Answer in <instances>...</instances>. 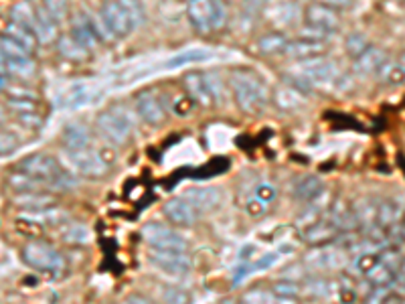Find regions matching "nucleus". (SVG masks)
Here are the masks:
<instances>
[{
  "instance_id": "obj_12",
  "label": "nucleus",
  "mask_w": 405,
  "mask_h": 304,
  "mask_svg": "<svg viewBox=\"0 0 405 304\" xmlns=\"http://www.w3.org/2000/svg\"><path fill=\"white\" fill-rule=\"evenodd\" d=\"M136 110L140 114V118L146 122V124H152V126H159L164 122L166 118V111L162 106L161 98L152 91V89H140L134 96Z\"/></svg>"
},
{
  "instance_id": "obj_54",
  "label": "nucleus",
  "mask_w": 405,
  "mask_h": 304,
  "mask_svg": "<svg viewBox=\"0 0 405 304\" xmlns=\"http://www.w3.org/2000/svg\"><path fill=\"white\" fill-rule=\"evenodd\" d=\"M124 2V6L134 15V19H136V23L138 25H142L144 23V12H142V8H140V4L136 2V0H122Z\"/></svg>"
},
{
  "instance_id": "obj_41",
  "label": "nucleus",
  "mask_w": 405,
  "mask_h": 304,
  "mask_svg": "<svg viewBox=\"0 0 405 304\" xmlns=\"http://www.w3.org/2000/svg\"><path fill=\"white\" fill-rule=\"evenodd\" d=\"M369 47H371V45H369L367 37L361 35V33H352V35L347 37V41H345V51H347V55L352 57V59L363 55Z\"/></svg>"
},
{
  "instance_id": "obj_20",
  "label": "nucleus",
  "mask_w": 405,
  "mask_h": 304,
  "mask_svg": "<svg viewBox=\"0 0 405 304\" xmlns=\"http://www.w3.org/2000/svg\"><path fill=\"white\" fill-rule=\"evenodd\" d=\"M271 102L276 104V108L284 111H292L302 108L306 104V93H302L300 89L284 83V85H278L273 87L271 91Z\"/></svg>"
},
{
  "instance_id": "obj_47",
  "label": "nucleus",
  "mask_w": 405,
  "mask_h": 304,
  "mask_svg": "<svg viewBox=\"0 0 405 304\" xmlns=\"http://www.w3.org/2000/svg\"><path fill=\"white\" fill-rule=\"evenodd\" d=\"M0 148H2V157H10L19 148V138L12 132H2Z\"/></svg>"
},
{
  "instance_id": "obj_46",
  "label": "nucleus",
  "mask_w": 405,
  "mask_h": 304,
  "mask_svg": "<svg viewBox=\"0 0 405 304\" xmlns=\"http://www.w3.org/2000/svg\"><path fill=\"white\" fill-rule=\"evenodd\" d=\"M227 23V6L223 0H213V27L223 28Z\"/></svg>"
},
{
  "instance_id": "obj_26",
  "label": "nucleus",
  "mask_w": 405,
  "mask_h": 304,
  "mask_svg": "<svg viewBox=\"0 0 405 304\" xmlns=\"http://www.w3.org/2000/svg\"><path fill=\"white\" fill-rule=\"evenodd\" d=\"M288 37L282 33H266L258 39V51L266 57L284 55L288 47Z\"/></svg>"
},
{
  "instance_id": "obj_35",
  "label": "nucleus",
  "mask_w": 405,
  "mask_h": 304,
  "mask_svg": "<svg viewBox=\"0 0 405 304\" xmlns=\"http://www.w3.org/2000/svg\"><path fill=\"white\" fill-rule=\"evenodd\" d=\"M365 280L371 284V288H375V286H389V284H395V272L387 264H383L381 258H379L377 266L365 276Z\"/></svg>"
},
{
  "instance_id": "obj_52",
  "label": "nucleus",
  "mask_w": 405,
  "mask_h": 304,
  "mask_svg": "<svg viewBox=\"0 0 405 304\" xmlns=\"http://www.w3.org/2000/svg\"><path fill=\"white\" fill-rule=\"evenodd\" d=\"M266 203H262L258 197H253V201L249 199V203H247V213L251 215V217H258V215H262L264 211H266Z\"/></svg>"
},
{
  "instance_id": "obj_28",
  "label": "nucleus",
  "mask_w": 405,
  "mask_h": 304,
  "mask_svg": "<svg viewBox=\"0 0 405 304\" xmlns=\"http://www.w3.org/2000/svg\"><path fill=\"white\" fill-rule=\"evenodd\" d=\"M89 144V132L83 124H69L63 130V146L71 150H83Z\"/></svg>"
},
{
  "instance_id": "obj_11",
  "label": "nucleus",
  "mask_w": 405,
  "mask_h": 304,
  "mask_svg": "<svg viewBox=\"0 0 405 304\" xmlns=\"http://www.w3.org/2000/svg\"><path fill=\"white\" fill-rule=\"evenodd\" d=\"M183 85H185V91L189 96L190 100L199 106H205V108H211L217 102L215 93L211 89V83H209V78L207 73H187L183 78Z\"/></svg>"
},
{
  "instance_id": "obj_45",
  "label": "nucleus",
  "mask_w": 405,
  "mask_h": 304,
  "mask_svg": "<svg viewBox=\"0 0 405 304\" xmlns=\"http://www.w3.org/2000/svg\"><path fill=\"white\" fill-rule=\"evenodd\" d=\"M2 89L8 93V100H30V102H37V93L27 89V87H21V85H4Z\"/></svg>"
},
{
  "instance_id": "obj_58",
  "label": "nucleus",
  "mask_w": 405,
  "mask_h": 304,
  "mask_svg": "<svg viewBox=\"0 0 405 304\" xmlns=\"http://www.w3.org/2000/svg\"><path fill=\"white\" fill-rule=\"evenodd\" d=\"M268 0H247V8L249 10H260L262 6H266Z\"/></svg>"
},
{
  "instance_id": "obj_55",
  "label": "nucleus",
  "mask_w": 405,
  "mask_h": 304,
  "mask_svg": "<svg viewBox=\"0 0 405 304\" xmlns=\"http://www.w3.org/2000/svg\"><path fill=\"white\" fill-rule=\"evenodd\" d=\"M314 2H321V4H326V6H330V8H334V10H339V8H347V6H351V0H314Z\"/></svg>"
},
{
  "instance_id": "obj_25",
  "label": "nucleus",
  "mask_w": 405,
  "mask_h": 304,
  "mask_svg": "<svg viewBox=\"0 0 405 304\" xmlns=\"http://www.w3.org/2000/svg\"><path fill=\"white\" fill-rule=\"evenodd\" d=\"M57 23L47 15L43 6H37V21H35V37L41 45H49L57 41Z\"/></svg>"
},
{
  "instance_id": "obj_30",
  "label": "nucleus",
  "mask_w": 405,
  "mask_h": 304,
  "mask_svg": "<svg viewBox=\"0 0 405 304\" xmlns=\"http://www.w3.org/2000/svg\"><path fill=\"white\" fill-rule=\"evenodd\" d=\"M352 207V213L359 222V227L361 229H367L369 225L377 223V207L379 201H371V199H361L357 201Z\"/></svg>"
},
{
  "instance_id": "obj_57",
  "label": "nucleus",
  "mask_w": 405,
  "mask_h": 304,
  "mask_svg": "<svg viewBox=\"0 0 405 304\" xmlns=\"http://www.w3.org/2000/svg\"><path fill=\"white\" fill-rule=\"evenodd\" d=\"M122 304H154L150 303L148 298H144V296H140V294H130V296H126Z\"/></svg>"
},
{
  "instance_id": "obj_32",
  "label": "nucleus",
  "mask_w": 405,
  "mask_h": 304,
  "mask_svg": "<svg viewBox=\"0 0 405 304\" xmlns=\"http://www.w3.org/2000/svg\"><path fill=\"white\" fill-rule=\"evenodd\" d=\"M404 301L397 294V286L389 284V286H375L371 288V292L365 296V304H402Z\"/></svg>"
},
{
  "instance_id": "obj_56",
  "label": "nucleus",
  "mask_w": 405,
  "mask_h": 304,
  "mask_svg": "<svg viewBox=\"0 0 405 304\" xmlns=\"http://www.w3.org/2000/svg\"><path fill=\"white\" fill-rule=\"evenodd\" d=\"M339 294H341V298H343V303L345 304H352L354 303V298H357L354 290H352V288H349V286H341Z\"/></svg>"
},
{
  "instance_id": "obj_6",
  "label": "nucleus",
  "mask_w": 405,
  "mask_h": 304,
  "mask_svg": "<svg viewBox=\"0 0 405 304\" xmlns=\"http://www.w3.org/2000/svg\"><path fill=\"white\" fill-rule=\"evenodd\" d=\"M300 71L312 87H334L341 82V73L336 69L334 61H328L324 57H316L310 61H302V65L298 67Z\"/></svg>"
},
{
  "instance_id": "obj_33",
  "label": "nucleus",
  "mask_w": 405,
  "mask_h": 304,
  "mask_svg": "<svg viewBox=\"0 0 405 304\" xmlns=\"http://www.w3.org/2000/svg\"><path fill=\"white\" fill-rule=\"evenodd\" d=\"M377 80L379 82L387 83V85H402V83H405V69L402 67L399 59L397 61H391L389 59L383 65V69L377 73Z\"/></svg>"
},
{
  "instance_id": "obj_37",
  "label": "nucleus",
  "mask_w": 405,
  "mask_h": 304,
  "mask_svg": "<svg viewBox=\"0 0 405 304\" xmlns=\"http://www.w3.org/2000/svg\"><path fill=\"white\" fill-rule=\"evenodd\" d=\"M243 304H280L282 303V298H278L276 296V292L273 290H266V288H253V290H249L245 296L242 298Z\"/></svg>"
},
{
  "instance_id": "obj_36",
  "label": "nucleus",
  "mask_w": 405,
  "mask_h": 304,
  "mask_svg": "<svg viewBox=\"0 0 405 304\" xmlns=\"http://www.w3.org/2000/svg\"><path fill=\"white\" fill-rule=\"evenodd\" d=\"M209 57H211V51H207V49H189L185 53H179L172 59H168L166 67H183V65H189V63H201Z\"/></svg>"
},
{
  "instance_id": "obj_50",
  "label": "nucleus",
  "mask_w": 405,
  "mask_h": 304,
  "mask_svg": "<svg viewBox=\"0 0 405 304\" xmlns=\"http://www.w3.org/2000/svg\"><path fill=\"white\" fill-rule=\"evenodd\" d=\"M6 106H8L12 111H17V114H21V111L39 110L37 102H30V100H8V102H6Z\"/></svg>"
},
{
  "instance_id": "obj_2",
  "label": "nucleus",
  "mask_w": 405,
  "mask_h": 304,
  "mask_svg": "<svg viewBox=\"0 0 405 304\" xmlns=\"http://www.w3.org/2000/svg\"><path fill=\"white\" fill-rule=\"evenodd\" d=\"M231 89H233L235 104L245 114H258L268 104V87L264 80L251 69H233Z\"/></svg>"
},
{
  "instance_id": "obj_21",
  "label": "nucleus",
  "mask_w": 405,
  "mask_h": 304,
  "mask_svg": "<svg viewBox=\"0 0 405 304\" xmlns=\"http://www.w3.org/2000/svg\"><path fill=\"white\" fill-rule=\"evenodd\" d=\"M345 249H314L312 253L306 256V264H310L312 268H321V270H332V268H341L345 266Z\"/></svg>"
},
{
  "instance_id": "obj_53",
  "label": "nucleus",
  "mask_w": 405,
  "mask_h": 304,
  "mask_svg": "<svg viewBox=\"0 0 405 304\" xmlns=\"http://www.w3.org/2000/svg\"><path fill=\"white\" fill-rule=\"evenodd\" d=\"M192 106H195V102L187 96V98L177 100V104H172V110L177 111V114H181V116H185V114H189L192 110Z\"/></svg>"
},
{
  "instance_id": "obj_27",
  "label": "nucleus",
  "mask_w": 405,
  "mask_h": 304,
  "mask_svg": "<svg viewBox=\"0 0 405 304\" xmlns=\"http://www.w3.org/2000/svg\"><path fill=\"white\" fill-rule=\"evenodd\" d=\"M2 71L8 75H17L21 80H30L37 71V65L33 57H21V59H2Z\"/></svg>"
},
{
  "instance_id": "obj_5",
  "label": "nucleus",
  "mask_w": 405,
  "mask_h": 304,
  "mask_svg": "<svg viewBox=\"0 0 405 304\" xmlns=\"http://www.w3.org/2000/svg\"><path fill=\"white\" fill-rule=\"evenodd\" d=\"M98 128L111 144H126L132 134V122L120 108H108L98 116Z\"/></svg>"
},
{
  "instance_id": "obj_24",
  "label": "nucleus",
  "mask_w": 405,
  "mask_h": 304,
  "mask_svg": "<svg viewBox=\"0 0 405 304\" xmlns=\"http://www.w3.org/2000/svg\"><path fill=\"white\" fill-rule=\"evenodd\" d=\"M323 193V181L318 177H314V175H304L302 179H298L296 183H294V197H296L298 201L310 203V201H316Z\"/></svg>"
},
{
  "instance_id": "obj_7",
  "label": "nucleus",
  "mask_w": 405,
  "mask_h": 304,
  "mask_svg": "<svg viewBox=\"0 0 405 304\" xmlns=\"http://www.w3.org/2000/svg\"><path fill=\"white\" fill-rule=\"evenodd\" d=\"M142 238L150 248L156 249H179V251H187V240L177 233L174 229H170L168 225L159 222L146 223L142 227Z\"/></svg>"
},
{
  "instance_id": "obj_9",
  "label": "nucleus",
  "mask_w": 405,
  "mask_h": 304,
  "mask_svg": "<svg viewBox=\"0 0 405 304\" xmlns=\"http://www.w3.org/2000/svg\"><path fill=\"white\" fill-rule=\"evenodd\" d=\"M304 21H306L308 27L321 28L328 35H332L341 28L339 10H334L326 4H321V2H312L304 8Z\"/></svg>"
},
{
  "instance_id": "obj_10",
  "label": "nucleus",
  "mask_w": 405,
  "mask_h": 304,
  "mask_svg": "<svg viewBox=\"0 0 405 304\" xmlns=\"http://www.w3.org/2000/svg\"><path fill=\"white\" fill-rule=\"evenodd\" d=\"M150 262L161 268L168 274H187L192 266L189 253L187 251H179V249H150L148 253Z\"/></svg>"
},
{
  "instance_id": "obj_44",
  "label": "nucleus",
  "mask_w": 405,
  "mask_h": 304,
  "mask_svg": "<svg viewBox=\"0 0 405 304\" xmlns=\"http://www.w3.org/2000/svg\"><path fill=\"white\" fill-rule=\"evenodd\" d=\"M162 301L164 304H190V294L183 288L177 286H166L162 290Z\"/></svg>"
},
{
  "instance_id": "obj_34",
  "label": "nucleus",
  "mask_w": 405,
  "mask_h": 304,
  "mask_svg": "<svg viewBox=\"0 0 405 304\" xmlns=\"http://www.w3.org/2000/svg\"><path fill=\"white\" fill-rule=\"evenodd\" d=\"M6 185L10 189H15L17 193H30V191H41V183L35 181L33 177H28L25 172L17 170V172H10L8 179H6Z\"/></svg>"
},
{
  "instance_id": "obj_38",
  "label": "nucleus",
  "mask_w": 405,
  "mask_h": 304,
  "mask_svg": "<svg viewBox=\"0 0 405 304\" xmlns=\"http://www.w3.org/2000/svg\"><path fill=\"white\" fill-rule=\"evenodd\" d=\"M43 8L57 25L65 23V19L69 17V0H43Z\"/></svg>"
},
{
  "instance_id": "obj_29",
  "label": "nucleus",
  "mask_w": 405,
  "mask_h": 304,
  "mask_svg": "<svg viewBox=\"0 0 405 304\" xmlns=\"http://www.w3.org/2000/svg\"><path fill=\"white\" fill-rule=\"evenodd\" d=\"M2 35H6V37H10L12 41H17V43H21L25 49H28L30 53L37 49V45H39V41H37V37H35V33L27 28L25 25H21V23H15V21H10L6 27H4V33Z\"/></svg>"
},
{
  "instance_id": "obj_49",
  "label": "nucleus",
  "mask_w": 405,
  "mask_h": 304,
  "mask_svg": "<svg viewBox=\"0 0 405 304\" xmlns=\"http://www.w3.org/2000/svg\"><path fill=\"white\" fill-rule=\"evenodd\" d=\"M17 118L27 128H39L43 124V118L39 116V111H21V114H17Z\"/></svg>"
},
{
  "instance_id": "obj_16",
  "label": "nucleus",
  "mask_w": 405,
  "mask_h": 304,
  "mask_svg": "<svg viewBox=\"0 0 405 304\" xmlns=\"http://www.w3.org/2000/svg\"><path fill=\"white\" fill-rule=\"evenodd\" d=\"M387 61H389V55H387L383 49L371 45L363 55L354 59L352 69H354V73H357L359 78H371V75L377 78V73L383 69V65H385Z\"/></svg>"
},
{
  "instance_id": "obj_48",
  "label": "nucleus",
  "mask_w": 405,
  "mask_h": 304,
  "mask_svg": "<svg viewBox=\"0 0 405 304\" xmlns=\"http://www.w3.org/2000/svg\"><path fill=\"white\" fill-rule=\"evenodd\" d=\"M255 197H258L262 203L270 205L271 201L276 199V189H273V185H271V183H260V185L255 187Z\"/></svg>"
},
{
  "instance_id": "obj_31",
  "label": "nucleus",
  "mask_w": 405,
  "mask_h": 304,
  "mask_svg": "<svg viewBox=\"0 0 405 304\" xmlns=\"http://www.w3.org/2000/svg\"><path fill=\"white\" fill-rule=\"evenodd\" d=\"M57 51H59V55L69 59V61H85L87 59V49L81 47L71 35L57 39Z\"/></svg>"
},
{
  "instance_id": "obj_39",
  "label": "nucleus",
  "mask_w": 405,
  "mask_h": 304,
  "mask_svg": "<svg viewBox=\"0 0 405 304\" xmlns=\"http://www.w3.org/2000/svg\"><path fill=\"white\" fill-rule=\"evenodd\" d=\"M379 262V251H363V253H359L357 258H354V262H352V266H354V272L359 274V276H367L375 266H377Z\"/></svg>"
},
{
  "instance_id": "obj_3",
  "label": "nucleus",
  "mask_w": 405,
  "mask_h": 304,
  "mask_svg": "<svg viewBox=\"0 0 405 304\" xmlns=\"http://www.w3.org/2000/svg\"><path fill=\"white\" fill-rule=\"evenodd\" d=\"M23 262L33 270L41 272H63L65 270V258L57 249L43 244V242H30L23 248Z\"/></svg>"
},
{
  "instance_id": "obj_13",
  "label": "nucleus",
  "mask_w": 405,
  "mask_h": 304,
  "mask_svg": "<svg viewBox=\"0 0 405 304\" xmlns=\"http://www.w3.org/2000/svg\"><path fill=\"white\" fill-rule=\"evenodd\" d=\"M162 213L170 223L179 225V227H190L199 222V211L190 205L187 199H170L162 205Z\"/></svg>"
},
{
  "instance_id": "obj_59",
  "label": "nucleus",
  "mask_w": 405,
  "mask_h": 304,
  "mask_svg": "<svg viewBox=\"0 0 405 304\" xmlns=\"http://www.w3.org/2000/svg\"><path fill=\"white\" fill-rule=\"evenodd\" d=\"M221 304H243L242 301H223Z\"/></svg>"
},
{
  "instance_id": "obj_1",
  "label": "nucleus",
  "mask_w": 405,
  "mask_h": 304,
  "mask_svg": "<svg viewBox=\"0 0 405 304\" xmlns=\"http://www.w3.org/2000/svg\"><path fill=\"white\" fill-rule=\"evenodd\" d=\"M17 170L25 172L35 181H39L41 185L57 189V191H71L78 187V179L59 165V161L51 154H43V152L28 154L17 165Z\"/></svg>"
},
{
  "instance_id": "obj_8",
  "label": "nucleus",
  "mask_w": 405,
  "mask_h": 304,
  "mask_svg": "<svg viewBox=\"0 0 405 304\" xmlns=\"http://www.w3.org/2000/svg\"><path fill=\"white\" fill-rule=\"evenodd\" d=\"M69 154V163L71 166L83 175V177H91V179H100L108 172L109 165L104 161V157L100 154V150H89V148H83V150H71L67 152Z\"/></svg>"
},
{
  "instance_id": "obj_15",
  "label": "nucleus",
  "mask_w": 405,
  "mask_h": 304,
  "mask_svg": "<svg viewBox=\"0 0 405 304\" xmlns=\"http://www.w3.org/2000/svg\"><path fill=\"white\" fill-rule=\"evenodd\" d=\"M339 233H341V231H339V227L332 223V220H330V217H323V220H318L314 225L302 229V240H304L306 244H310V246L323 248L326 244L334 242V240L339 238Z\"/></svg>"
},
{
  "instance_id": "obj_17",
  "label": "nucleus",
  "mask_w": 405,
  "mask_h": 304,
  "mask_svg": "<svg viewBox=\"0 0 405 304\" xmlns=\"http://www.w3.org/2000/svg\"><path fill=\"white\" fill-rule=\"evenodd\" d=\"M183 199H187L199 213H207L221 205L223 193L217 187H192L185 191Z\"/></svg>"
},
{
  "instance_id": "obj_23",
  "label": "nucleus",
  "mask_w": 405,
  "mask_h": 304,
  "mask_svg": "<svg viewBox=\"0 0 405 304\" xmlns=\"http://www.w3.org/2000/svg\"><path fill=\"white\" fill-rule=\"evenodd\" d=\"M15 205L23 207L27 213H39V211H47L55 205L53 195L41 193V191H30V193H17L15 195Z\"/></svg>"
},
{
  "instance_id": "obj_43",
  "label": "nucleus",
  "mask_w": 405,
  "mask_h": 304,
  "mask_svg": "<svg viewBox=\"0 0 405 304\" xmlns=\"http://www.w3.org/2000/svg\"><path fill=\"white\" fill-rule=\"evenodd\" d=\"M63 240H65L67 244H73V246H83V244H87V242L91 240V235H89V229H87L85 225L73 223V225H69V227L65 229Z\"/></svg>"
},
{
  "instance_id": "obj_40",
  "label": "nucleus",
  "mask_w": 405,
  "mask_h": 304,
  "mask_svg": "<svg viewBox=\"0 0 405 304\" xmlns=\"http://www.w3.org/2000/svg\"><path fill=\"white\" fill-rule=\"evenodd\" d=\"M271 290L276 292L278 298L282 301H294L302 294V286L298 284L296 280H284V282H276L271 286Z\"/></svg>"
},
{
  "instance_id": "obj_4",
  "label": "nucleus",
  "mask_w": 405,
  "mask_h": 304,
  "mask_svg": "<svg viewBox=\"0 0 405 304\" xmlns=\"http://www.w3.org/2000/svg\"><path fill=\"white\" fill-rule=\"evenodd\" d=\"M100 19L106 23L114 37H128L138 27L134 15L124 6L122 0H106L102 4Z\"/></svg>"
},
{
  "instance_id": "obj_19",
  "label": "nucleus",
  "mask_w": 405,
  "mask_h": 304,
  "mask_svg": "<svg viewBox=\"0 0 405 304\" xmlns=\"http://www.w3.org/2000/svg\"><path fill=\"white\" fill-rule=\"evenodd\" d=\"M324 51H326V41H314V39L298 37V39H292L288 43L284 55L290 57V59H298V61H310V59L323 55Z\"/></svg>"
},
{
  "instance_id": "obj_14",
  "label": "nucleus",
  "mask_w": 405,
  "mask_h": 304,
  "mask_svg": "<svg viewBox=\"0 0 405 304\" xmlns=\"http://www.w3.org/2000/svg\"><path fill=\"white\" fill-rule=\"evenodd\" d=\"M187 17L195 30L211 33L213 27V0H189L187 2Z\"/></svg>"
},
{
  "instance_id": "obj_22",
  "label": "nucleus",
  "mask_w": 405,
  "mask_h": 304,
  "mask_svg": "<svg viewBox=\"0 0 405 304\" xmlns=\"http://www.w3.org/2000/svg\"><path fill=\"white\" fill-rule=\"evenodd\" d=\"M405 209L402 205V201H395V199H383L379 201L377 207V223L385 229H391V227H397L399 223H404Z\"/></svg>"
},
{
  "instance_id": "obj_18",
  "label": "nucleus",
  "mask_w": 405,
  "mask_h": 304,
  "mask_svg": "<svg viewBox=\"0 0 405 304\" xmlns=\"http://www.w3.org/2000/svg\"><path fill=\"white\" fill-rule=\"evenodd\" d=\"M71 37L80 43L81 47H85L87 51L98 47L102 43L98 30H96V23L89 15H78L73 19V25H71Z\"/></svg>"
},
{
  "instance_id": "obj_61",
  "label": "nucleus",
  "mask_w": 405,
  "mask_h": 304,
  "mask_svg": "<svg viewBox=\"0 0 405 304\" xmlns=\"http://www.w3.org/2000/svg\"><path fill=\"white\" fill-rule=\"evenodd\" d=\"M404 225H405V217H404Z\"/></svg>"
},
{
  "instance_id": "obj_51",
  "label": "nucleus",
  "mask_w": 405,
  "mask_h": 304,
  "mask_svg": "<svg viewBox=\"0 0 405 304\" xmlns=\"http://www.w3.org/2000/svg\"><path fill=\"white\" fill-rule=\"evenodd\" d=\"M276 260H278V253H266V256H262L258 262H253V264H251V272H258V270H266V268H270Z\"/></svg>"
},
{
  "instance_id": "obj_42",
  "label": "nucleus",
  "mask_w": 405,
  "mask_h": 304,
  "mask_svg": "<svg viewBox=\"0 0 405 304\" xmlns=\"http://www.w3.org/2000/svg\"><path fill=\"white\" fill-rule=\"evenodd\" d=\"M0 49H2V59H21V57H30L33 53L25 49L21 43L12 41L10 37L2 35V41H0Z\"/></svg>"
},
{
  "instance_id": "obj_60",
  "label": "nucleus",
  "mask_w": 405,
  "mask_h": 304,
  "mask_svg": "<svg viewBox=\"0 0 405 304\" xmlns=\"http://www.w3.org/2000/svg\"><path fill=\"white\" fill-rule=\"evenodd\" d=\"M399 63H402V67H404V69H405V51H404V53H402V55H399Z\"/></svg>"
}]
</instances>
